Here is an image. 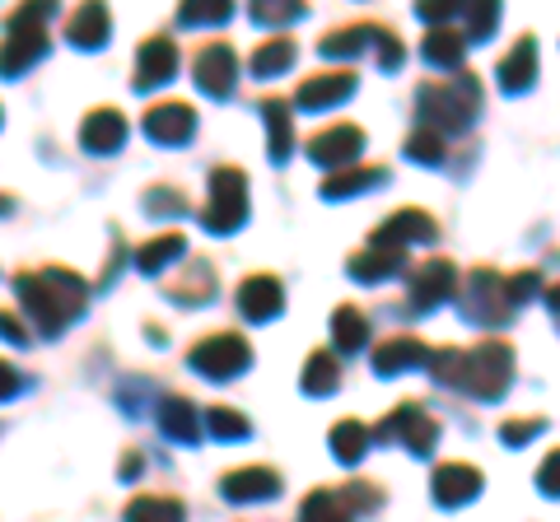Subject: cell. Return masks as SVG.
Masks as SVG:
<instances>
[{"mask_svg":"<svg viewBox=\"0 0 560 522\" xmlns=\"http://www.w3.org/2000/svg\"><path fill=\"white\" fill-rule=\"evenodd\" d=\"M14 294L43 336H61L70 322L90 304V281L70 266H43V271H20L14 275Z\"/></svg>","mask_w":560,"mask_h":522,"instance_id":"cell-1","label":"cell"},{"mask_svg":"<svg viewBox=\"0 0 560 522\" xmlns=\"http://www.w3.org/2000/svg\"><path fill=\"white\" fill-rule=\"evenodd\" d=\"M481 108V84L477 75L467 71H453L448 80H425L416 90V112L425 127H440L444 135L448 131H463L471 117Z\"/></svg>","mask_w":560,"mask_h":522,"instance_id":"cell-2","label":"cell"},{"mask_svg":"<svg viewBox=\"0 0 560 522\" xmlns=\"http://www.w3.org/2000/svg\"><path fill=\"white\" fill-rule=\"evenodd\" d=\"M243 220H248V173L234 168V164H220L210 173L201 224L210 234H234Z\"/></svg>","mask_w":560,"mask_h":522,"instance_id":"cell-3","label":"cell"},{"mask_svg":"<svg viewBox=\"0 0 560 522\" xmlns=\"http://www.w3.org/2000/svg\"><path fill=\"white\" fill-rule=\"evenodd\" d=\"M514 378V351L504 341H481L467 351V369H463V388L471 396H481V402H495L504 396Z\"/></svg>","mask_w":560,"mask_h":522,"instance_id":"cell-4","label":"cell"},{"mask_svg":"<svg viewBox=\"0 0 560 522\" xmlns=\"http://www.w3.org/2000/svg\"><path fill=\"white\" fill-rule=\"evenodd\" d=\"M187 364L197 373L224 382V378H234V373H243L253 364V345H248L243 332H210L187 351Z\"/></svg>","mask_w":560,"mask_h":522,"instance_id":"cell-5","label":"cell"},{"mask_svg":"<svg viewBox=\"0 0 560 522\" xmlns=\"http://www.w3.org/2000/svg\"><path fill=\"white\" fill-rule=\"evenodd\" d=\"M434 439H440V420H434L420 402H401L374 425V443H407L416 458H425L434 448Z\"/></svg>","mask_w":560,"mask_h":522,"instance_id":"cell-6","label":"cell"},{"mask_svg":"<svg viewBox=\"0 0 560 522\" xmlns=\"http://www.w3.org/2000/svg\"><path fill=\"white\" fill-rule=\"evenodd\" d=\"M383 509V490L374 481H346L337 490H313L304 499V518H364Z\"/></svg>","mask_w":560,"mask_h":522,"instance_id":"cell-7","label":"cell"},{"mask_svg":"<svg viewBox=\"0 0 560 522\" xmlns=\"http://www.w3.org/2000/svg\"><path fill=\"white\" fill-rule=\"evenodd\" d=\"M463 312L471 322H481V327H500L504 318H510L514 304H510V294H504V275L490 271V266L467 271V281H463Z\"/></svg>","mask_w":560,"mask_h":522,"instance_id":"cell-8","label":"cell"},{"mask_svg":"<svg viewBox=\"0 0 560 522\" xmlns=\"http://www.w3.org/2000/svg\"><path fill=\"white\" fill-rule=\"evenodd\" d=\"M51 24H5V43H0V75H24L33 61L47 57Z\"/></svg>","mask_w":560,"mask_h":522,"instance_id":"cell-9","label":"cell"},{"mask_svg":"<svg viewBox=\"0 0 560 522\" xmlns=\"http://www.w3.org/2000/svg\"><path fill=\"white\" fill-rule=\"evenodd\" d=\"M360 150H364V131L355 127V121H331V127L313 131L308 159L323 164V168H346V164L360 159Z\"/></svg>","mask_w":560,"mask_h":522,"instance_id":"cell-10","label":"cell"},{"mask_svg":"<svg viewBox=\"0 0 560 522\" xmlns=\"http://www.w3.org/2000/svg\"><path fill=\"white\" fill-rule=\"evenodd\" d=\"M197 84L210 98H230L234 94V84H238V51L224 38L206 43L197 51Z\"/></svg>","mask_w":560,"mask_h":522,"instance_id":"cell-11","label":"cell"},{"mask_svg":"<svg viewBox=\"0 0 560 522\" xmlns=\"http://www.w3.org/2000/svg\"><path fill=\"white\" fill-rule=\"evenodd\" d=\"M140 127L160 145H183V141H191V131H197V108L178 103V98L154 103V108H145V117H140Z\"/></svg>","mask_w":560,"mask_h":522,"instance_id":"cell-12","label":"cell"},{"mask_svg":"<svg viewBox=\"0 0 560 522\" xmlns=\"http://www.w3.org/2000/svg\"><path fill=\"white\" fill-rule=\"evenodd\" d=\"M448 294H458V266H453L448 257H430L425 266L416 271V281H411V312H430V308H440Z\"/></svg>","mask_w":560,"mask_h":522,"instance_id":"cell-13","label":"cell"},{"mask_svg":"<svg viewBox=\"0 0 560 522\" xmlns=\"http://www.w3.org/2000/svg\"><path fill=\"white\" fill-rule=\"evenodd\" d=\"M173 71H178V43H173L168 33H150V38L136 47V75H131V84H136V90H154V84L173 80Z\"/></svg>","mask_w":560,"mask_h":522,"instance_id":"cell-14","label":"cell"},{"mask_svg":"<svg viewBox=\"0 0 560 522\" xmlns=\"http://www.w3.org/2000/svg\"><path fill=\"white\" fill-rule=\"evenodd\" d=\"M355 94V71H318V75H308L300 80V90H294V103L308 112H327V108H337L341 98Z\"/></svg>","mask_w":560,"mask_h":522,"instance_id":"cell-15","label":"cell"},{"mask_svg":"<svg viewBox=\"0 0 560 522\" xmlns=\"http://www.w3.org/2000/svg\"><path fill=\"white\" fill-rule=\"evenodd\" d=\"M481 490V472L477 466H467V462H444V466H434V481H430V495L440 509H458V503L467 499H477Z\"/></svg>","mask_w":560,"mask_h":522,"instance_id":"cell-16","label":"cell"},{"mask_svg":"<svg viewBox=\"0 0 560 522\" xmlns=\"http://www.w3.org/2000/svg\"><path fill=\"white\" fill-rule=\"evenodd\" d=\"M280 472H271V466H238V472H230L220 481V495L230 503H261V499H276L280 495Z\"/></svg>","mask_w":560,"mask_h":522,"instance_id":"cell-17","label":"cell"},{"mask_svg":"<svg viewBox=\"0 0 560 522\" xmlns=\"http://www.w3.org/2000/svg\"><path fill=\"white\" fill-rule=\"evenodd\" d=\"M280 308H285V285L276 275H248L238 285V312L248 322H271Z\"/></svg>","mask_w":560,"mask_h":522,"instance_id":"cell-18","label":"cell"},{"mask_svg":"<svg viewBox=\"0 0 560 522\" xmlns=\"http://www.w3.org/2000/svg\"><path fill=\"white\" fill-rule=\"evenodd\" d=\"M430 364V345L420 341V336H407V332H397V336H388L374 351V369L383 373V378H393V373H407V369H425Z\"/></svg>","mask_w":560,"mask_h":522,"instance_id":"cell-19","label":"cell"},{"mask_svg":"<svg viewBox=\"0 0 560 522\" xmlns=\"http://www.w3.org/2000/svg\"><path fill=\"white\" fill-rule=\"evenodd\" d=\"M407 248H397V242H378V238H370V248L364 252H355L350 257V275L355 281H364V285H378V281H388V275H397L401 266H407V257H401Z\"/></svg>","mask_w":560,"mask_h":522,"instance_id":"cell-20","label":"cell"},{"mask_svg":"<svg viewBox=\"0 0 560 522\" xmlns=\"http://www.w3.org/2000/svg\"><path fill=\"white\" fill-rule=\"evenodd\" d=\"M127 131H131L127 127V112L103 103V108H94L90 117H84L80 141H84V150H90V154H113L121 141H127Z\"/></svg>","mask_w":560,"mask_h":522,"instance_id":"cell-21","label":"cell"},{"mask_svg":"<svg viewBox=\"0 0 560 522\" xmlns=\"http://www.w3.org/2000/svg\"><path fill=\"white\" fill-rule=\"evenodd\" d=\"M164 294L173 304H210V294H215V266L210 261H201V257H191V261H183V271L178 275H168V285H164Z\"/></svg>","mask_w":560,"mask_h":522,"instance_id":"cell-22","label":"cell"},{"mask_svg":"<svg viewBox=\"0 0 560 522\" xmlns=\"http://www.w3.org/2000/svg\"><path fill=\"white\" fill-rule=\"evenodd\" d=\"M495 80H500L504 94H528L533 80H537V43H533V38H518V43L500 57Z\"/></svg>","mask_w":560,"mask_h":522,"instance_id":"cell-23","label":"cell"},{"mask_svg":"<svg viewBox=\"0 0 560 522\" xmlns=\"http://www.w3.org/2000/svg\"><path fill=\"white\" fill-rule=\"evenodd\" d=\"M108 28H113L108 0H80L75 14L66 20V38L75 47H103L108 43Z\"/></svg>","mask_w":560,"mask_h":522,"instance_id":"cell-24","label":"cell"},{"mask_svg":"<svg viewBox=\"0 0 560 522\" xmlns=\"http://www.w3.org/2000/svg\"><path fill=\"white\" fill-rule=\"evenodd\" d=\"M378 182H388V168L383 164H346V168H331V178L318 191L327 201H341V197H355V191H370Z\"/></svg>","mask_w":560,"mask_h":522,"instance_id":"cell-25","label":"cell"},{"mask_svg":"<svg viewBox=\"0 0 560 522\" xmlns=\"http://www.w3.org/2000/svg\"><path fill=\"white\" fill-rule=\"evenodd\" d=\"M378 33H383V24H346V28H331L327 38L318 43V51H323L327 61H355L364 47L378 43Z\"/></svg>","mask_w":560,"mask_h":522,"instance_id":"cell-26","label":"cell"},{"mask_svg":"<svg viewBox=\"0 0 560 522\" xmlns=\"http://www.w3.org/2000/svg\"><path fill=\"white\" fill-rule=\"evenodd\" d=\"M160 425L168 439H178V443H197L206 425H201V406H191L187 396H164L160 402Z\"/></svg>","mask_w":560,"mask_h":522,"instance_id":"cell-27","label":"cell"},{"mask_svg":"<svg viewBox=\"0 0 560 522\" xmlns=\"http://www.w3.org/2000/svg\"><path fill=\"white\" fill-rule=\"evenodd\" d=\"M294 51H300V47H294V38H290L285 28H280V33H271L267 43L253 47L248 71H253L257 80H271V75H280V71H290V66H294Z\"/></svg>","mask_w":560,"mask_h":522,"instance_id":"cell-28","label":"cell"},{"mask_svg":"<svg viewBox=\"0 0 560 522\" xmlns=\"http://www.w3.org/2000/svg\"><path fill=\"white\" fill-rule=\"evenodd\" d=\"M434 234V220L425 215V211H397L388 224H378L374 229V238L378 242H397V248H407V242H430Z\"/></svg>","mask_w":560,"mask_h":522,"instance_id":"cell-29","label":"cell"},{"mask_svg":"<svg viewBox=\"0 0 560 522\" xmlns=\"http://www.w3.org/2000/svg\"><path fill=\"white\" fill-rule=\"evenodd\" d=\"M420 51H425V61L434 66V71H458L463 51H467V33H453L444 24H434L425 33V43H420Z\"/></svg>","mask_w":560,"mask_h":522,"instance_id":"cell-30","label":"cell"},{"mask_svg":"<svg viewBox=\"0 0 560 522\" xmlns=\"http://www.w3.org/2000/svg\"><path fill=\"white\" fill-rule=\"evenodd\" d=\"M331 341H337L341 355H355L370 345V318L355 308V304H341L337 312H331Z\"/></svg>","mask_w":560,"mask_h":522,"instance_id":"cell-31","label":"cell"},{"mask_svg":"<svg viewBox=\"0 0 560 522\" xmlns=\"http://www.w3.org/2000/svg\"><path fill=\"white\" fill-rule=\"evenodd\" d=\"M183 248H187V238H183L178 229H168V234H160V238L140 242V248H136V266L145 271V275H160L164 266H173V261L183 257Z\"/></svg>","mask_w":560,"mask_h":522,"instance_id":"cell-32","label":"cell"},{"mask_svg":"<svg viewBox=\"0 0 560 522\" xmlns=\"http://www.w3.org/2000/svg\"><path fill=\"white\" fill-rule=\"evenodd\" d=\"M300 388H304L308 396H331V392H337V388H341V364H337V355H331V351H313V355L304 359Z\"/></svg>","mask_w":560,"mask_h":522,"instance_id":"cell-33","label":"cell"},{"mask_svg":"<svg viewBox=\"0 0 560 522\" xmlns=\"http://www.w3.org/2000/svg\"><path fill=\"white\" fill-rule=\"evenodd\" d=\"M261 117H267V154L280 164L290 154V141H294V127H290V103L285 98H261Z\"/></svg>","mask_w":560,"mask_h":522,"instance_id":"cell-34","label":"cell"},{"mask_svg":"<svg viewBox=\"0 0 560 522\" xmlns=\"http://www.w3.org/2000/svg\"><path fill=\"white\" fill-rule=\"evenodd\" d=\"M374 439V429L370 425H360V420H341V425H331V458L337 462H360L364 458V448H370Z\"/></svg>","mask_w":560,"mask_h":522,"instance_id":"cell-35","label":"cell"},{"mask_svg":"<svg viewBox=\"0 0 560 522\" xmlns=\"http://www.w3.org/2000/svg\"><path fill=\"white\" fill-rule=\"evenodd\" d=\"M238 0H178V24L183 28H215L234 14Z\"/></svg>","mask_w":560,"mask_h":522,"instance_id":"cell-36","label":"cell"},{"mask_svg":"<svg viewBox=\"0 0 560 522\" xmlns=\"http://www.w3.org/2000/svg\"><path fill=\"white\" fill-rule=\"evenodd\" d=\"M304 10H308V0H248L253 24H261V28H290Z\"/></svg>","mask_w":560,"mask_h":522,"instance_id":"cell-37","label":"cell"},{"mask_svg":"<svg viewBox=\"0 0 560 522\" xmlns=\"http://www.w3.org/2000/svg\"><path fill=\"white\" fill-rule=\"evenodd\" d=\"M201 425H206V434L210 439H248V415H238V411H230V406H206L201 411Z\"/></svg>","mask_w":560,"mask_h":522,"instance_id":"cell-38","label":"cell"},{"mask_svg":"<svg viewBox=\"0 0 560 522\" xmlns=\"http://www.w3.org/2000/svg\"><path fill=\"white\" fill-rule=\"evenodd\" d=\"M495 20H500V0H467L463 5V33L471 43H486L490 33H495Z\"/></svg>","mask_w":560,"mask_h":522,"instance_id":"cell-39","label":"cell"},{"mask_svg":"<svg viewBox=\"0 0 560 522\" xmlns=\"http://www.w3.org/2000/svg\"><path fill=\"white\" fill-rule=\"evenodd\" d=\"M407 159H416V164H444V131L420 121V127L411 131V141H407Z\"/></svg>","mask_w":560,"mask_h":522,"instance_id":"cell-40","label":"cell"},{"mask_svg":"<svg viewBox=\"0 0 560 522\" xmlns=\"http://www.w3.org/2000/svg\"><path fill=\"white\" fill-rule=\"evenodd\" d=\"M425 369L448 382V388H463V369H467V351H458V345H440V351H430V364Z\"/></svg>","mask_w":560,"mask_h":522,"instance_id":"cell-41","label":"cell"},{"mask_svg":"<svg viewBox=\"0 0 560 522\" xmlns=\"http://www.w3.org/2000/svg\"><path fill=\"white\" fill-rule=\"evenodd\" d=\"M127 518H183V499L168 495H140L127 503Z\"/></svg>","mask_w":560,"mask_h":522,"instance_id":"cell-42","label":"cell"},{"mask_svg":"<svg viewBox=\"0 0 560 522\" xmlns=\"http://www.w3.org/2000/svg\"><path fill=\"white\" fill-rule=\"evenodd\" d=\"M547 429V420L541 415H518V420H500V439L510 448H523L528 439H537V434Z\"/></svg>","mask_w":560,"mask_h":522,"instance_id":"cell-43","label":"cell"},{"mask_svg":"<svg viewBox=\"0 0 560 522\" xmlns=\"http://www.w3.org/2000/svg\"><path fill=\"white\" fill-rule=\"evenodd\" d=\"M145 211L150 215H183L187 211V197L178 187H150L145 191Z\"/></svg>","mask_w":560,"mask_h":522,"instance_id":"cell-44","label":"cell"},{"mask_svg":"<svg viewBox=\"0 0 560 522\" xmlns=\"http://www.w3.org/2000/svg\"><path fill=\"white\" fill-rule=\"evenodd\" d=\"M504 294H510V304L523 308L528 299L541 294V275L537 271H518V275H504Z\"/></svg>","mask_w":560,"mask_h":522,"instance_id":"cell-45","label":"cell"},{"mask_svg":"<svg viewBox=\"0 0 560 522\" xmlns=\"http://www.w3.org/2000/svg\"><path fill=\"white\" fill-rule=\"evenodd\" d=\"M374 57H378L383 71H397L401 57H407V47H401V38H397L393 28H383V33H378V43H374Z\"/></svg>","mask_w":560,"mask_h":522,"instance_id":"cell-46","label":"cell"},{"mask_svg":"<svg viewBox=\"0 0 560 522\" xmlns=\"http://www.w3.org/2000/svg\"><path fill=\"white\" fill-rule=\"evenodd\" d=\"M467 0H416V14L420 20H430V24H444L453 20V14H463Z\"/></svg>","mask_w":560,"mask_h":522,"instance_id":"cell-47","label":"cell"},{"mask_svg":"<svg viewBox=\"0 0 560 522\" xmlns=\"http://www.w3.org/2000/svg\"><path fill=\"white\" fill-rule=\"evenodd\" d=\"M537 490L551 495V499H560V448L547 452V462L537 466Z\"/></svg>","mask_w":560,"mask_h":522,"instance_id":"cell-48","label":"cell"},{"mask_svg":"<svg viewBox=\"0 0 560 522\" xmlns=\"http://www.w3.org/2000/svg\"><path fill=\"white\" fill-rule=\"evenodd\" d=\"M0 336H5V341H20V345H28V322H24V318H14L10 308H0Z\"/></svg>","mask_w":560,"mask_h":522,"instance_id":"cell-49","label":"cell"},{"mask_svg":"<svg viewBox=\"0 0 560 522\" xmlns=\"http://www.w3.org/2000/svg\"><path fill=\"white\" fill-rule=\"evenodd\" d=\"M14 392H20V369H14V364H5V359H0V402H10Z\"/></svg>","mask_w":560,"mask_h":522,"instance_id":"cell-50","label":"cell"},{"mask_svg":"<svg viewBox=\"0 0 560 522\" xmlns=\"http://www.w3.org/2000/svg\"><path fill=\"white\" fill-rule=\"evenodd\" d=\"M541 299H547V308L556 312V322H560V285H551V289H541Z\"/></svg>","mask_w":560,"mask_h":522,"instance_id":"cell-51","label":"cell"},{"mask_svg":"<svg viewBox=\"0 0 560 522\" xmlns=\"http://www.w3.org/2000/svg\"><path fill=\"white\" fill-rule=\"evenodd\" d=\"M140 472V452H127V458H121V476H136Z\"/></svg>","mask_w":560,"mask_h":522,"instance_id":"cell-52","label":"cell"}]
</instances>
